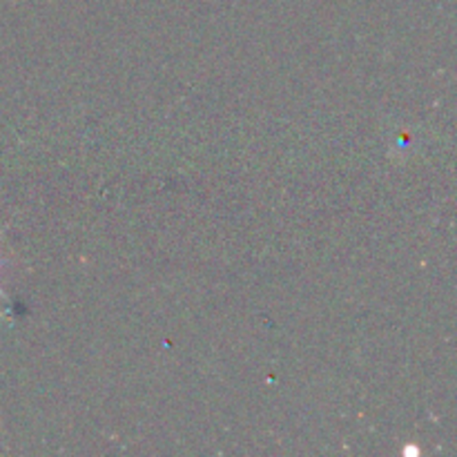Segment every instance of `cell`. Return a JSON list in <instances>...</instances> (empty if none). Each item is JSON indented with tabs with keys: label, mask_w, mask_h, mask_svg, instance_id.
I'll list each match as a JSON object with an SVG mask.
<instances>
[{
	"label": "cell",
	"mask_w": 457,
	"mask_h": 457,
	"mask_svg": "<svg viewBox=\"0 0 457 457\" xmlns=\"http://www.w3.org/2000/svg\"><path fill=\"white\" fill-rule=\"evenodd\" d=\"M0 266H3V262H0ZM0 297H3V299H7V297H4V293H3V288H0Z\"/></svg>",
	"instance_id": "obj_1"
}]
</instances>
